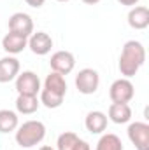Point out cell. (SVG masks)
Returning a JSON list of instances; mask_svg holds the SVG:
<instances>
[{
  "mask_svg": "<svg viewBox=\"0 0 149 150\" xmlns=\"http://www.w3.org/2000/svg\"><path fill=\"white\" fill-rule=\"evenodd\" d=\"M146 63V49L139 40H128L123 45L121 56H119V63L117 68L121 75H125V79H130L140 70V67Z\"/></svg>",
  "mask_w": 149,
  "mask_h": 150,
  "instance_id": "cell-1",
  "label": "cell"
},
{
  "mask_svg": "<svg viewBox=\"0 0 149 150\" xmlns=\"http://www.w3.org/2000/svg\"><path fill=\"white\" fill-rule=\"evenodd\" d=\"M46 136V126L40 120H27L16 129V143L21 149H32Z\"/></svg>",
  "mask_w": 149,
  "mask_h": 150,
  "instance_id": "cell-2",
  "label": "cell"
},
{
  "mask_svg": "<svg viewBox=\"0 0 149 150\" xmlns=\"http://www.w3.org/2000/svg\"><path fill=\"white\" fill-rule=\"evenodd\" d=\"M100 86V75L93 68H82L75 75V87L81 94H95Z\"/></svg>",
  "mask_w": 149,
  "mask_h": 150,
  "instance_id": "cell-3",
  "label": "cell"
},
{
  "mask_svg": "<svg viewBox=\"0 0 149 150\" xmlns=\"http://www.w3.org/2000/svg\"><path fill=\"white\" fill-rule=\"evenodd\" d=\"M109 96H111L112 103H130L135 96V87L128 79H117L114 80L109 89Z\"/></svg>",
  "mask_w": 149,
  "mask_h": 150,
  "instance_id": "cell-4",
  "label": "cell"
},
{
  "mask_svg": "<svg viewBox=\"0 0 149 150\" xmlns=\"http://www.w3.org/2000/svg\"><path fill=\"white\" fill-rule=\"evenodd\" d=\"M16 91L18 94H28V96H37L40 93V79L35 72H23L16 77Z\"/></svg>",
  "mask_w": 149,
  "mask_h": 150,
  "instance_id": "cell-5",
  "label": "cell"
},
{
  "mask_svg": "<svg viewBox=\"0 0 149 150\" xmlns=\"http://www.w3.org/2000/svg\"><path fill=\"white\" fill-rule=\"evenodd\" d=\"M128 138L137 150H149V124L146 122H132L128 126Z\"/></svg>",
  "mask_w": 149,
  "mask_h": 150,
  "instance_id": "cell-6",
  "label": "cell"
},
{
  "mask_svg": "<svg viewBox=\"0 0 149 150\" xmlns=\"http://www.w3.org/2000/svg\"><path fill=\"white\" fill-rule=\"evenodd\" d=\"M9 32L28 38L34 33V19H32V16H28L27 12H14L9 18Z\"/></svg>",
  "mask_w": 149,
  "mask_h": 150,
  "instance_id": "cell-7",
  "label": "cell"
},
{
  "mask_svg": "<svg viewBox=\"0 0 149 150\" xmlns=\"http://www.w3.org/2000/svg\"><path fill=\"white\" fill-rule=\"evenodd\" d=\"M51 70L56 72L60 75H69L75 67V58L72 52L69 51H56L53 56H51Z\"/></svg>",
  "mask_w": 149,
  "mask_h": 150,
  "instance_id": "cell-8",
  "label": "cell"
},
{
  "mask_svg": "<svg viewBox=\"0 0 149 150\" xmlns=\"http://www.w3.org/2000/svg\"><path fill=\"white\" fill-rule=\"evenodd\" d=\"M30 51L37 56H46L51 52V47H53V38L49 37L46 32H37V33H32L28 37V45Z\"/></svg>",
  "mask_w": 149,
  "mask_h": 150,
  "instance_id": "cell-9",
  "label": "cell"
},
{
  "mask_svg": "<svg viewBox=\"0 0 149 150\" xmlns=\"http://www.w3.org/2000/svg\"><path fill=\"white\" fill-rule=\"evenodd\" d=\"M107 124H109L107 115L104 112H100V110L90 112L86 115V119H84V126H86V129L91 134H102L107 129Z\"/></svg>",
  "mask_w": 149,
  "mask_h": 150,
  "instance_id": "cell-10",
  "label": "cell"
},
{
  "mask_svg": "<svg viewBox=\"0 0 149 150\" xmlns=\"http://www.w3.org/2000/svg\"><path fill=\"white\" fill-rule=\"evenodd\" d=\"M19 74V61L14 56L0 58V84H7L14 80Z\"/></svg>",
  "mask_w": 149,
  "mask_h": 150,
  "instance_id": "cell-11",
  "label": "cell"
},
{
  "mask_svg": "<svg viewBox=\"0 0 149 150\" xmlns=\"http://www.w3.org/2000/svg\"><path fill=\"white\" fill-rule=\"evenodd\" d=\"M128 25L133 30H146L149 26V9L144 5L132 7L128 12Z\"/></svg>",
  "mask_w": 149,
  "mask_h": 150,
  "instance_id": "cell-12",
  "label": "cell"
},
{
  "mask_svg": "<svg viewBox=\"0 0 149 150\" xmlns=\"http://www.w3.org/2000/svg\"><path fill=\"white\" fill-rule=\"evenodd\" d=\"M28 45V38L23 37V35H18V33H12L9 32L5 37L2 38V49L11 56V54H19L23 52V49Z\"/></svg>",
  "mask_w": 149,
  "mask_h": 150,
  "instance_id": "cell-13",
  "label": "cell"
},
{
  "mask_svg": "<svg viewBox=\"0 0 149 150\" xmlns=\"http://www.w3.org/2000/svg\"><path fill=\"white\" fill-rule=\"evenodd\" d=\"M109 120L114 124H126L132 119V108L128 103H112L109 107Z\"/></svg>",
  "mask_w": 149,
  "mask_h": 150,
  "instance_id": "cell-14",
  "label": "cell"
},
{
  "mask_svg": "<svg viewBox=\"0 0 149 150\" xmlns=\"http://www.w3.org/2000/svg\"><path fill=\"white\" fill-rule=\"evenodd\" d=\"M40 101L37 100V96H28V94H18L16 98V110L18 113L23 115H32L39 110Z\"/></svg>",
  "mask_w": 149,
  "mask_h": 150,
  "instance_id": "cell-15",
  "label": "cell"
},
{
  "mask_svg": "<svg viewBox=\"0 0 149 150\" xmlns=\"http://www.w3.org/2000/svg\"><path fill=\"white\" fill-rule=\"evenodd\" d=\"M44 89L53 91V93H56L60 96H65L67 94V80H65L63 75L56 74V72H51L46 77V80H44Z\"/></svg>",
  "mask_w": 149,
  "mask_h": 150,
  "instance_id": "cell-16",
  "label": "cell"
},
{
  "mask_svg": "<svg viewBox=\"0 0 149 150\" xmlns=\"http://www.w3.org/2000/svg\"><path fill=\"white\" fill-rule=\"evenodd\" d=\"M19 126L18 113L12 110H0V133H12Z\"/></svg>",
  "mask_w": 149,
  "mask_h": 150,
  "instance_id": "cell-17",
  "label": "cell"
},
{
  "mask_svg": "<svg viewBox=\"0 0 149 150\" xmlns=\"http://www.w3.org/2000/svg\"><path fill=\"white\" fill-rule=\"evenodd\" d=\"M95 150H123V142H121V138L117 134L107 133L98 140Z\"/></svg>",
  "mask_w": 149,
  "mask_h": 150,
  "instance_id": "cell-18",
  "label": "cell"
},
{
  "mask_svg": "<svg viewBox=\"0 0 149 150\" xmlns=\"http://www.w3.org/2000/svg\"><path fill=\"white\" fill-rule=\"evenodd\" d=\"M63 98L65 96H60V94H56V93H53V91H47V89H40V103L46 107V108H58V107H62V103H63Z\"/></svg>",
  "mask_w": 149,
  "mask_h": 150,
  "instance_id": "cell-19",
  "label": "cell"
},
{
  "mask_svg": "<svg viewBox=\"0 0 149 150\" xmlns=\"http://www.w3.org/2000/svg\"><path fill=\"white\" fill-rule=\"evenodd\" d=\"M79 143V136L72 133V131H65L58 136V142H56V149L58 150H74L75 145Z\"/></svg>",
  "mask_w": 149,
  "mask_h": 150,
  "instance_id": "cell-20",
  "label": "cell"
},
{
  "mask_svg": "<svg viewBox=\"0 0 149 150\" xmlns=\"http://www.w3.org/2000/svg\"><path fill=\"white\" fill-rule=\"evenodd\" d=\"M25 2H27L30 7H34V9H39V7H42V5H44V2H46V0H25Z\"/></svg>",
  "mask_w": 149,
  "mask_h": 150,
  "instance_id": "cell-21",
  "label": "cell"
},
{
  "mask_svg": "<svg viewBox=\"0 0 149 150\" xmlns=\"http://www.w3.org/2000/svg\"><path fill=\"white\" fill-rule=\"evenodd\" d=\"M74 150H91V149H90V145H88L84 140H79V143L75 145V149H74Z\"/></svg>",
  "mask_w": 149,
  "mask_h": 150,
  "instance_id": "cell-22",
  "label": "cell"
},
{
  "mask_svg": "<svg viewBox=\"0 0 149 150\" xmlns=\"http://www.w3.org/2000/svg\"><path fill=\"white\" fill-rule=\"evenodd\" d=\"M117 2H119L121 5H128V7H133V5H135L139 0H117Z\"/></svg>",
  "mask_w": 149,
  "mask_h": 150,
  "instance_id": "cell-23",
  "label": "cell"
},
{
  "mask_svg": "<svg viewBox=\"0 0 149 150\" xmlns=\"http://www.w3.org/2000/svg\"><path fill=\"white\" fill-rule=\"evenodd\" d=\"M84 4H88V5H95V4H98L100 0H82Z\"/></svg>",
  "mask_w": 149,
  "mask_h": 150,
  "instance_id": "cell-24",
  "label": "cell"
},
{
  "mask_svg": "<svg viewBox=\"0 0 149 150\" xmlns=\"http://www.w3.org/2000/svg\"><path fill=\"white\" fill-rule=\"evenodd\" d=\"M39 150H54L53 147H49V145H44V147H40Z\"/></svg>",
  "mask_w": 149,
  "mask_h": 150,
  "instance_id": "cell-25",
  "label": "cell"
},
{
  "mask_svg": "<svg viewBox=\"0 0 149 150\" xmlns=\"http://www.w3.org/2000/svg\"><path fill=\"white\" fill-rule=\"evenodd\" d=\"M56 2H69V0H56Z\"/></svg>",
  "mask_w": 149,
  "mask_h": 150,
  "instance_id": "cell-26",
  "label": "cell"
}]
</instances>
